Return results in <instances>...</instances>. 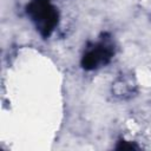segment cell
Listing matches in <instances>:
<instances>
[{
  "label": "cell",
  "mask_w": 151,
  "mask_h": 151,
  "mask_svg": "<svg viewBox=\"0 0 151 151\" xmlns=\"http://www.w3.org/2000/svg\"><path fill=\"white\" fill-rule=\"evenodd\" d=\"M27 13L44 37H48L58 22V13L50 0H32Z\"/></svg>",
  "instance_id": "cell-1"
},
{
  "label": "cell",
  "mask_w": 151,
  "mask_h": 151,
  "mask_svg": "<svg viewBox=\"0 0 151 151\" xmlns=\"http://www.w3.org/2000/svg\"><path fill=\"white\" fill-rule=\"evenodd\" d=\"M112 55L111 46L106 44H98L90 48L83 57L81 65L86 70L97 68L101 64H106Z\"/></svg>",
  "instance_id": "cell-2"
}]
</instances>
